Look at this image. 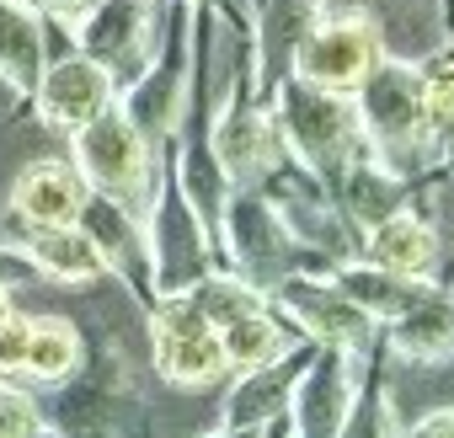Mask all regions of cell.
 I'll return each instance as SVG.
<instances>
[{"label": "cell", "instance_id": "cell-1", "mask_svg": "<svg viewBox=\"0 0 454 438\" xmlns=\"http://www.w3.org/2000/svg\"><path fill=\"white\" fill-rule=\"evenodd\" d=\"M268 107H273L284 160L310 171L321 187H332L342 176V166L364 150L353 91H326V86H310L289 70L268 86Z\"/></svg>", "mask_w": 454, "mask_h": 438}, {"label": "cell", "instance_id": "cell-2", "mask_svg": "<svg viewBox=\"0 0 454 438\" xmlns=\"http://www.w3.org/2000/svg\"><path fill=\"white\" fill-rule=\"evenodd\" d=\"M353 107H358L364 150L380 166H390L406 182L438 171L433 166V145H427V118H422V75H417V59L380 54V65L353 86Z\"/></svg>", "mask_w": 454, "mask_h": 438}, {"label": "cell", "instance_id": "cell-3", "mask_svg": "<svg viewBox=\"0 0 454 438\" xmlns=\"http://www.w3.org/2000/svg\"><path fill=\"white\" fill-rule=\"evenodd\" d=\"M160 155H166V145H150L129 123V113L118 102L70 134V166L81 171V182L91 192L123 203L134 219H145V208H150V192H155V176H160Z\"/></svg>", "mask_w": 454, "mask_h": 438}, {"label": "cell", "instance_id": "cell-4", "mask_svg": "<svg viewBox=\"0 0 454 438\" xmlns=\"http://www.w3.org/2000/svg\"><path fill=\"white\" fill-rule=\"evenodd\" d=\"M214 252L224 257L236 278H247L252 289H273L284 273L305 268V252L294 246L289 225L278 203L262 192V187H231L224 192V208H219V231H214Z\"/></svg>", "mask_w": 454, "mask_h": 438}, {"label": "cell", "instance_id": "cell-5", "mask_svg": "<svg viewBox=\"0 0 454 438\" xmlns=\"http://www.w3.org/2000/svg\"><path fill=\"white\" fill-rule=\"evenodd\" d=\"M155 12L160 0H91V12L70 27V43L75 54L102 65L118 91H129L155 54V33H160Z\"/></svg>", "mask_w": 454, "mask_h": 438}, {"label": "cell", "instance_id": "cell-6", "mask_svg": "<svg viewBox=\"0 0 454 438\" xmlns=\"http://www.w3.org/2000/svg\"><path fill=\"white\" fill-rule=\"evenodd\" d=\"M385 43H380V27L369 12H316V22L305 27L289 70L310 86H326V91H353L374 65H380Z\"/></svg>", "mask_w": 454, "mask_h": 438}, {"label": "cell", "instance_id": "cell-7", "mask_svg": "<svg viewBox=\"0 0 454 438\" xmlns=\"http://www.w3.org/2000/svg\"><path fill=\"white\" fill-rule=\"evenodd\" d=\"M268 305H278L294 321V332L310 337L316 348H337V353H353V358H364L374 348V316H364L326 273H310V268L284 273L268 289Z\"/></svg>", "mask_w": 454, "mask_h": 438}, {"label": "cell", "instance_id": "cell-8", "mask_svg": "<svg viewBox=\"0 0 454 438\" xmlns=\"http://www.w3.org/2000/svg\"><path fill=\"white\" fill-rule=\"evenodd\" d=\"M358 379H353V353L337 348H316V358L305 364L294 395H289V438H342L348 411H353Z\"/></svg>", "mask_w": 454, "mask_h": 438}, {"label": "cell", "instance_id": "cell-9", "mask_svg": "<svg viewBox=\"0 0 454 438\" xmlns=\"http://www.w3.org/2000/svg\"><path fill=\"white\" fill-rule=\"evenodd\" d=\"M118 102V86L107 81L102 65H91L86 54H65V59H49L38 86H33V107L43 118V129L54 134H75L81 123H91L97 113H107Z\"/></svg>", "mask_w": 454, "mask_h": 438}, {"label": "cell", "instance_id": "cell-10", "mask_svg": "<svg viewBox=\"0 0 454 438\" xmlns=\"http://www.w3.org/2000/svg\"><path fill=\"white\" fill-rule=\"evenodd\" d=\"M310 358H316V342L300 337V342H294L289 353H278L273 364L236 374V390L224 395L219 427H273V422L289 411V395H294V385H300V374H305Z\"/></svg>", "mask_w": 454, "mask_h": 438}, {"label": "cell", "instance_id": "cell-11", "mask_svg": "<svg viewBox=\"0 0 454 438\" xmlns=\"http://www.w3.org/2000/svg\"><path fill=\"white\" fill-rule=\"evenodd\" d=\"M91 187L70 160H33L12 182V225L17 231H49V225H75Z\"/></svg>", "mask_w": 454, "mask_h": 438}, {"label": "cell", "instance_id": "cell-12", "mask_svg": "<svg viewBox=\"0 0 454 438\" xmlns=\"http://www.w3.org/2000/svg\"><path fill=\"white\" fill-rule=\"evenodd\" d=\"M364 262L385 268V273H406V278H433L438 268V225L422 214V208H395L390 219H380L374 231H364V246H358Z\"/></svg>", "mask_w": 454, "mask_h": 438}, {"label": "cell", "instance_id": "cell-13", "mask_svg": "<svg viewBox=\"0 0 454 438\" xmlns=\"http://www.w3.org/2000/svg\"><path fill=\"white\" fill-rule=\"evenodd\" d=\"M332 198H337V208L348 214V225L364 236V231L380 225V219H390L395 208L411 203V182L395 176L390 166H380L369 150H358V155L342 166V176L332 182Z\"/></svg>", "mask_w": 454, "mask_h": 438}, {"label": "cell", "instance_id": "cell-14", "mask_svg": "<svg viewBox=\"0 0 454 438\" xmlns=\"http://www.w3.org/2000/svg\"><path fill=\"white\" fill-rule=\"evenodd\" d=\"M75 225L97 241V252H102L107 273H118L139 300H150V284H145V231H139V219H134L123 203H113V198H102V192H91Z\"/></svg>", "mask_w": 454, "mask_h": 438}, {"label": "cell", "instance_id": "cell-15", "mask_svg": "<svg viewBox=\"0 0 454 438\" xmlns=\"http://www.w3.org/2000/svg\"><path fill=\"white\" fill-rule=\"evenodd\" d=\"M17 246L22 257L33 262L38 278L49 284H97L107 278V262L97 252V241L81 231V225H49V231H17Z\"/></svg>", "mask_w": 454, "mask_h": 438}, {"label": "cell", "instance_id": "cell-16", "mask_svg": "<svg viewBox=\"0 0 454 438\" xmlns=\"http://www.w3.org/2000/svg\"><path fill=\"white\" fill-rule=\"evenodd\" d=\"M385 332H390V353L395 358H406V364H449L454 358V294L443 284H433Z\"/></svg>", "mask_w": 454, "mask_h": 438}, {"label": "cell", "instance_id": "cell-17", "mask_svg": "<svg viewBox=\"0 0 454 438\" xmlns=\"http://www.w3.org/2000/svg\"><path fill=\"white\" fill-rule=\"evenodd\" d=\"M326 278L364 310V316H374V326H390L401 310H411L438 278H406V273H385V268H374V262H364V257H353V262H337V268H326Z\"/></svg>", "mask_w": 454, "mask_h": 438}, {"label": "cell", "instance_id": "cell-18", "mask_svg": "<svg viewBox=\"0 0 454 438\" xmlns=\"http://www.w3.org/2000/svg\"><path fill=\"white\" fill-rule=\"evenodd\" d=\"M43 65H49V22L27 0H0V86L33 97Z\"/></svg>", "mask_w": 454, "mask_h": 438}, {"label": "cell", "instance_id": "cell-19", "mask_svg": "<svg viewBox=\"0 0 454 438\" xmlns=\"http://www.w3.org/2000/svg\"><path fill=\"white\" fill-rule=\"evenodd\" d=\"M86 358V342H81V326L65 321V316H33L27 326V358H22V374L33 385H65Z\"/></svg>", "mask_w": 454, "mask_h": 438}, {"label": "cell", "instance_id": "cell-20", "mask_svg": "<svg viewBox=\"0 0 454 438\" xmlns=\"http://www.w3.org/2000/svg\"><path fill=\"white\" fill-rule=\"evenodd\" d=\"M155 374L182 390H203L231 374L219 348V332H187V337H155Z\"/></svg>", "mask_w": 454, "mask_h": 438}, {"label": "cell", "instance_id": "cell-21", "mask_svg": "<svg viewBox=\"0 0 454 438\" xmlns=\"http://www.w3.org/2000/svg\"><path fill=\"white\" fill-rule=\"evenodd\" d=\"M300 342V332H289L273 305L252 310V316H236L231 326H219V348H224V364H231V374H247V369H262L273 364L278 353H289Z\"/></svg>", "mask_w": 454, "mask_h": 438}, {"label": "cell", "instance_id": "cell-22", "mask_svg": "<svg viewBox=\"0 0 454 438\" xmlns=\"http://www.w3.org/2000/svg\"><path fill=\"white\" fill-rule=\"evenodd\" d=\"M417 75H422V118H427L433 166L454 171V49H433L427 59H417Z\"/></svg>", "mask_w": 454, "mask_h": 438}, {"label": "cell", "instance_id": "cell-23", "mask_svg": "<svg viewBox=\"0 0 454 438\" xmlns=\"http://www.w3.org/2000/svg\"><path fill=\"white\" fill-rule=\"evenodd\" d=\"M187 300L198 305V316L219 332V326H231L236 316H252V310H262L268 305V294L262 289H252L247 278H236L231 268H214V273H203L192 289H187Z\"/></svg>", "mask_w": 454, "mask_h": 438}, {"label": "cell", "instance_id": "cell-24", "mask_svg": "<svg viewBox=\"0 0 454 438\" xmlns=\"http://www.w3.org/2000/svg\"><path fill=\"white\" fill-rule=\"evenodd\" d=\"M38 422H43L38 401H33L27 390H17V385L0 379V438H27Z\"/></svg>", "mask_w": 454, "mask_h": 438}, {"label": "cell", "instance_id": "cell-25", "mask_svg": "<svg viewBox=\"0 0 454 438\" xmlns=\"http://www.w3.org/2000/svg\"><path fill=\"white\" fill-rule=\"evenodd\" d=\"M27 326L33 316H0V379H17L22 374V358H27Z\"/></svg>", "mask_w": 454, "mask_h": 438}, {"label": "cell", "instance_id": "cell-26", "mask_svg": "<svg viewBox=\"0 0 454 438\" xmlns=\"http://www.w3.org/2000/svg\"><path fill=\"white\" fill-rule=\"evenodd\" d=\"M27 6L49 22V27H59V33H70L86 12H91V0H27Z\"/></svg>", "mask_w": 454, "mask_h": 438}, {"label": "cell", "instance_id": "cell-27", "mask_svg": "<svg viewBox=\"0 0 454 438\" xmlns=\"http://www.w3.org/2000/svg\"><path fill=\"white\" fill-rule=\"evenodd\" d=\"M395 438H454V406H438L427 417H417L411 427H401Z\"/></svg>", "mask_w": 454, "mask_h": 438}, {"label": "cell", "instance_id": "cell-28", "mask_svg": "<svg viewBox=\"0 0 454 438\" xmlns=\"http://www.w3.org/2000/svg\"><path fill=\"white\" fill-rule=\"evenodd\" d=\"M273 427H219L214 438H268Z\"/></svg>", "mask_w": 454, "mask_h": 438}, {"label": "cell", "instance_id": "cell-29", "mask_svg": "<svg viewBox=\"0 0 454 438\" xmlns=\"http://www.w3.org/2000/svg\"><path fill=\"white\" fill-rule=\"evenodd\" d=\"M12 310H17V305H12V289L0 284V316H12Z\"/></svg>", "mask_w": 454, "mask_h": 438}, {"label": "cell", "instance_id": "cell-30", "mask_svg": "<svg viewBox=\"0 0 454 438\" xmlns=\"http://www.w3.org/2000/svg\"><path fill=\"white\" fill-rule=\"evenodd\" d=\"M192 6H214V0H192Z\"/></svg>", "mask_w": 454, "mask_h": 438}]
</instances>
